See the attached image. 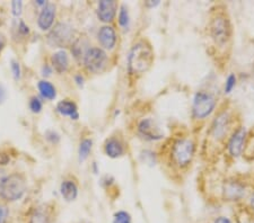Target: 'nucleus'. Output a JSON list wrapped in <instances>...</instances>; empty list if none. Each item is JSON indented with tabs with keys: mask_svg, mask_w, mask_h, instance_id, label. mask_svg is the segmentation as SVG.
I'll return each instance as SVG.
<instances>
[{
	"mask_svg": "<svg viewBox=\"0 0 254 223\" xmlns=\"http://www.w3.org/2000/svg\"><path fill=\"white\" fill-rule=\"evenodd\" d=\"M22 7H23L22 1L11 2V9H13V14L16 16V17H18V16L22 14Z\"/></svg>",
	"mask_w": 254,
	"mask_h": 223,
	"instance_id": "27",
	"label": "nucleus"
},
{
	"mask_svg": "<svg viewBox=\"0 0 254 223\" xmlns=\"http://www.w3.org/2000/svg\"><path fill=\"white\" fill-rule=\"evenodd\" d=\"M209 34L216 45L223 47L231 42L233 28L227 11L225 8L217 6L211 13L209 22Z\"/></svg>",
	"mask_w": 254,
	"mask_h": 223,
	"instance_id": "1",
	"label": "nucleus"
},
{
	"mask_svg": "<svg viewBox=\"0 0 254 223\" xmlns=\"http://www.w3.org/2000/svg\"><path fill=\"white\" fill-rule=\"evenodd\" d=\"M5 45H6V38H5V35L0 33V53H1V51L3 50Z\"/></svg>",
	"mask_w": 254,
	"mask_h": 223,
	"instance_id": "32",
	"label": "nucleus"
},
{
	"mask_svg": "<svg viewBox=\"0 0 254 223\" xmlns=\"http://www.w3.org/2000/svg\"><path fill=\"white\" fill-rule=\"evenodd\" d=\"M56 17V6L53 3H47L46 6L43 7L42 11L39 16L38 19V25L42 31H48L50 30L53 20Z\"/></svg>",
	"mask_w": 254,
	"mask_h": 223,
	"instance_id": "13",
	"label": "nucleus"
},
{
	"mask_svg": "<svg viewBox=\"0 0 254 223\" xmlns=\"http://www.w3.org/2000/svg\"><path fill=\"white\" fill-rule=\"evenodd\" d=\"M245 139H247V132L244 128H237L232 136L229 137L227 143V150L229 156L237 158L242 155L245 148Z\"/></svg>",
	"mask_w": 254,
	"mask_h": 223,
	"instance_id": "8",
	"label": "nucleus"
},
{
	"mask_svg": "<svg viewBox=\"0 0 254 223\" xmlns=\"http://www.w3.org/2000/svg\"><path fill=\"white\" fill-rule=\"evenodd\" d=\"M104 151L106 153V156L116 159V158L124 156L125 153L124 143H122L120 140L116 139V137H111V139H109L105 142Z\"/></svg>",
	"mask_w": 254,
	"mask_h": 223,
	"instance_id": "16",
	"label": "nucleus"
},
{
	"mask_svg": "<svg viewBox=\"0 0 254 223\" xmlns=\"http://www.w3.org/2000/svg\"><path fill=\"white\" fill-rule=\"evenodd\" d=\"M10 63H11L10 67H11V71H13L14 78L16 80H18L20 78V67H19V63L16 60H11Z\"/></svg>",
	"mask_w": 254,
	"mask_h": 223,
	"instance_id": "25",
	"label": "nucleus"
},
{
	"mask_svg": "<svg viewBox=\"0 0 254 223\" xmlns=\"http://www.w3.org/2000/svg\"><path fill=\"white\" fill-rule=\"evenodd\" d=\"M38 87H39L41 95H42L44 98H47L49 100H52L56 98L57 91H56L55 86H53L51 83H49V81H47V80H42L39 83Z\"/></svg>",
	"mask_w": 254,
	"mask_h": 223,
	"instance_id": "19",
	"label": "nucleus"
},
{
	"mask_svg": "<svg viewBox=\"0 0 254 223\" xmlns=\"http://www.w3.org/2000/svg\"><path fill=\"white\" fill-rule=\"evenodd\" d=\"M5 98H6V90H5V88H3L2 85L0 84V104L5 100Z\"/></svg>",
	"mask_w": 254,
	"mask_h": 223,
	"instance_id": "31",
	"label": "nucleus"
},
{
	"mask_svg": "<svg viewBox=\"0 0 254 223\" xmlns=\"http://www.w3.org/2000/svg\"><path fill=\"white\" fill-rule=\"evenodd\" d=\"M92 148H93V141L91 139H85L80 142L79 151H78L80 162L87 159L89 153L92 151Z\"/></svg>",
	"mask_w": 254,
	"mask_h": 223,
	"instance_id": "20",
	"label": "nucleus"
},
{
	"mask_svg": "<svg viewBox=\"0 0 254 223\" xmlns=\"http://www.w3.org/2000/svg\"><path fill=\"white\" fill-rule=\"evenodd\" d=\"M138 131L141 136L150 141L161 140L163 137L161 129L157 127V124L151 119L142 120L138 125Z\"/></svg>",
	"mask_w": 254,
	"mask_h": 223,
	"instance_id": "10",
	"label": "nucleus"
},
{
	"mask_svg": "<svg viewBox=\"0 0 254 223\" xmlns=\"http://www.w3.org/2000/svg\"><path fill=\"white\" fill-rule=\"evenodd\" d=\"M53 68L56 69V71H58L59 74H63L68 69L69 66V58L68 54L64 51H58L52 55L51 58Z\"/></svg>",
	"mask_w": 254,
	"mask_h": 223,
	"instance_id": "18",
	"label": "nucleus"
},
{
	"mask_svg": "<svg viewBox=\"0 0 254 223\" xmlns=\"http://www.w3.org/2000/svg\"><path fill=\"white\" fill-rule=\"evenodd\" d=\"M217 100L210 92L200 90L195 94L192 106V114L195 120H204L215 111Z\"/></svg>",
	"mask_w": 254,
	"mask_h": 223,
	"instance_id": "6",
	"label": "nucleus"
},
{
	"mask_svg": "<svg viewBox=\"0 0 254 223\" xmlns=\"http://www.w3.org/2000/svg\"><path fill=\"white\" fill-rule=\"evenodd\" d=\"M224 197L226 201H237L245 196V185L239 180H228L223 188Z\"/></svg>",
	"mask_w": 254,
	"mask_h": 223,
	"instance_id": "11",
	"label": "nucleus"
},
{
	"mask_svg": "<svg viewBox=\"0 0 254 223\" xmlns=\"http://www.w3.org/2000/svg\"><path fill=\"white\" fill-rule=\"evenodd\" d=\"M154 63V51L146 41L134 44L128 56V70L131 76L139 77L146 74Z\"/></svg>",
	"mask_w": 254,
	"mask_h": 223,
	"instance_id": "2",
	"label": "nucleus"
},
{
	"mask_svg": "<svg viewBox=\"0 0 254 223\" xmlns=\"http://www.w3.org/2000/svg\"><path fill=\"white\" fill-rule=\"evenodd\" d=\"M113 223H132V219L127 211H118L113 217Z\"/></svg>",
	"mask_w": 254,
	"mask_h": 223,
	"instance_id": "21",
	"label": "nucleus"
},
{
	"mask_svg": "<svg viewBox=\"0 0 254 223\" xmlns=\"http://www.w3.org/2000/svg\"><path fill=\"white\" fill-rule=\"evenodd\" d=\"M98 41L101 45L106 50H111L116 46L117 43V34L114 28L111 26H103L98 32Z\"/></svg>",
	"mask_w": 254,
	"mask_h": 223,
	"instance_id": "14",
	"label": "nucleus"
},
{
	"mask_svg": "<svg viewBox=\"0 0 254 223\" xmlns=\"http://www.w3.org/2000/svg\"><path fill=\"white\" fill-rule=\"evenodd\" d=\"M233 127V117L228 111H222L212 122L210 130H209L208 136L215 144L224 143L226 140H229L235 130Z\"/></svg>",
	"mask_w": 254,
	"mask_h": 223,
	"instance_id": "5",
	"label": "nucleus"
},
{
	"mask_svg": "<svg viewBox=\"0 0 254 223\" xmlns=\"http://www.w3.org/2000/svg\"><path fill=\"white\" fill-rule=\"evenodd\" d=\"M117 1H113V0H103V1H100V3H98L97 17L103 23L112 22L117 15Z\"/></svg>",
	"mask_w": 254,
	"mask_h": 223,
	"instance_id": "12",
	"label": "nucleus"
},
{
	"mask_svg": "<svg viewBox=\"0 0 254 223\" xmlns=\"http://www.w3.org/2000/svg\"><path fill=\"white\" fill-rule=\"evenodd\" d=\"M60 193L65 201L72 202L78 196V188L73 181L64 180L60 186Z\"/></svg>",
	"mask_w": 254,
	"mask_h": 223,
	"instance_id": "17",
	"label": "nucleus"
},
{
	"mask_svg": "<svg viewBox=\"0 0 254 223\" xmlns=\"http://www.w3.org/2000/svg\"><path fill=\"white\" fill-rule=\"evenodd\" d=\"M212 223H232V221L231 219H228L227 217H219L217 218Z\"/></svg>",
	"mask_w": 254,
	"mask_h": 223,
	"instance_id": "29",
	"label": "nucleus"
},
{
	"mask_svg": "<svg viewBox=\"0 0 254 223\" xmlns=\"http://www.w3.org/2000/svg\"><path fill=\"white\" fill-rule=\"evenodd\" d=\"M30 108L33 113H40L42 109V101L38 97H33L30 101Z\"/></svg>",
	"mask_w": 254,
	"mask_h": 223,
	"instance_id": "24",
	"label": "nucleus"
},
{
	"mask_svg": "<svg viewBox=\"0 0 254 223\" xmlns=\"http://www.w3.org/2000/svg\"><path fill=\"white\" fill-rule=\"evenodd\" d=\"M129 13L128 9H127L126 6H121L120 13H119V24H120L121 27H128L129 25Z\"/></svg>",
	"mask_w": 254,
	"mask_h": 223,
	"instance_id": "22",
	"label": "nucleus"
},
{
	"mask_svg": "<svg viewBox=\"0 0 254 223\" xmlns=\"http://www.w3.org/2000/svg\"><path fill=\"white\" fill-rule=\"evenodd\" d=\"M9 161V157L6 153H0V165H7Z\"/></svg>",
	"mask_w": 254,
	"mask_h": 223,
	"instance_id": "30",
	"label": "nucleus"
},
{
	"mask_svg": "<svg viewBox=\"0 0 254 223\" xmlns=\"http://www.w3.org/2000/svg\"><path fill=\"white\" fill-rule=\"evenodd\" d=\"M236 85V77L235 75H229L226 79V84H225V94H229L233 89H234Z\"/></svg>",
	"mask_w": 254,
	"mask_h": 223,
	"instance_id": "23",
	"label": "nucleus"
},
{
	"mask_svg": "<svg viewBox=\"0 0 254 223\" xmlns=\"http://www.w3.org/2000/svg\"><path fill=\"white\" fill-rule=\"evenodd\" d=\"M195 152V144L189 137H180L171 147V162L179 169H186L191 165Z\"/></svg>",
	"mask_w": 254,
	"mask_h": 223,
	"instance_id": "3",
	"label": "nucleus"
},
{
	"mask_svg": "<svg viewBox=\"0 0 254 223\" xmlns=\"http://www.w3.org/2000/svg\"><path fill=\"white\" fill-rule=\"evenodd\" d=\"M108 62V55L100 47H91L85 52L84 64L88 71L97 74L101 72Z\"/></svg>",
	"mask_w": 254,
	"mask_h": 223,
	"instance_id": "7",
	"label": "nucleus"
},
{
	"mask_svg": "<svg viewBox=\"0 0 254 223\" xmlns=\"http://www.w3.org/2000/svg\"><path fill=\"white\" fill-rule=\"evenodd\" d=\"M26 190V180L20 174H11L0 181V196L7 202H15L23 197Z\"/></svg>",
	"mask_w": 254,
	"mask_h": 223,
	"instance_id": "4",
	"label": "nucleus"
},
{
	"mask_svg": "<svg viewBox=\"0 0 254 223\" xmlns=\"http://www.w3.org/2000/svg\"><path fill=\"white\" fill-rule=\"evenodd\" d=\"M57 111H58L59 114L63 116H69L71 120H78L79 119V113H78V107L77 105L71 100L64 99L61 100L57 105Z\"/></svg>",
	"mask_w": 254,
	"mask_h": 223,
	"instance_id": "15",
	"label": "nucleus"
},
{
	"mask_svg": "<svg viewBox=\"0 0 254 223\" xmlns=\"http://www.w3.org/2000/svg\"><path fill=\"white\" fill-rule=\"evenodd\" d=\"M72 38V30L70 26L65 24H58L55 30L49 35V40L51 41L53 45L57 46H64L70 42Z\"/></svg>",
	"mask_w": 254,
	"mask_h": 223,
	"instance_id": "9",
	"label": "nucleus"
},
{
	"mask_svg": "<svg viewBox=\"0 0 254 223\" xmlns=\"http://www.w3.org/2000/svg\"><path fill=\"white\" fill-rule=\"evenodd\" d=\"M251 205H252V208L254 209V194H253V196L251 198Z\"/></svg>",
	"mask_w": 254,
	"mask_h": 223,
	"instance_id": "34",
	"label": "nucleus"
},
{
	"mask_svg": "<svg viewBox=\"0 0 254 223\" xmlns=\"http://www.w3.org/2000/svg\"><path fill=\"white\" fill-rule=\"evenodd\" d=\"M8 216H9V211L7 206L0 204V223H6Z\"/></svg>",
	"mask_w": 254,
	"mask_h": 223,
	"instance_id": "26",
	"label": "nucleus"
},
{
	"mask_svg": "<svg viewBox=\"0 0 254 223\" xmlns=\"http://www.w3.org/2000/svg\"><path fill=\"white\" fill-rule=\"evenodd\" d=\"M18 31H19V33L23 35H27L28 33H30V28H28V26L25 25V23L22 22V20H20L18 24Z\"/></svg>",
	"mask_w": 254,
	"mask_h": 223,
	"instance_id": "28",
	"label": "nucleus"
},
{
	"mask_svg": "<svg viewBox=\"0 0 254 223\" xmlns=\"http://www.w3.org/2000/svg\"><path fill=\"white\" fill-rule=\"evenodd\" d=\"M76 81H77V84L79 85V86H81V85H83V81H84L83 77H81V76H77V77H76Z\"/></svg>",
	"mask_w": 254,
	"mask_h": 223,
	"instance_id": "33",
	"label": "nucleus"
}]
</instances>
